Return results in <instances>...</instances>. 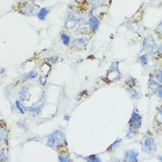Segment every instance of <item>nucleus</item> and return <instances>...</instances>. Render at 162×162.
Returning a JSON list of instances; mask_svg holds the SVG:
<instances>
[{"mask_svg":"<svg viewBox=\"0 0 162 162\" xmlns=\"http://www.w3.org/2000/svg\"><path fill=\"white\" fill-rule=\"evenodd\" d=\"M140 61L143 65H146L148 63V58L146 54L143 55L142 57H140Z\"/></svg>","mask_w":162,"mask_h":162,"instance_id":"obj_12","label":"nucleus"},{"mask_svg":"<svg viewBox=\"0 0 162 162\" xmlns=\"http://www.w3.org/2000/svg\"><path fill=\"white\" fill-rule=\"evenodd\" d=\"M37 72H35V71H32V72H31L30 73H28L27 75H26V77H25L24 79V80H27V79H34V78H35L36 77H37Z\"/></svg>","mask_w":162,"mask_h":162,"instance_id":"obj_9","label":"nucleus"},{"mask_svg":"<svg viewBox=\"0 0 162 162\" xmlns=\"http://www.w3.org/2000/svg\"><path fill=\"white\" fill-rule=\"evenodd\" d=\"M143 49L149 53H152L155 51L157 49V44L152 35H149L145 38L143 41Z\"/></svg>","mask_w":162,"mask_h":162,"instance_id":"obj_2","label":"nucleus"},{"mask_svg":"<svg viewBox=\"0 0 162 162\" xmlns=\"http://www.w3.org/2000/svg\"><path fill=\"white\" fill-rule=\"evenodd\" d=\"M89 24L91 30L93 32H96L100 27V20L97 18L94 17L90 20Z\"/></svg>","mask_w":162,"mask_h":162,"instance_id":"obj_5","label":"nucleus"},{"mask_svg":"<svg viewBox=\"0 0 162 162\" xmlns=\"http://www.w3.org/2000/svg\"><path fill=\"white\" fill-rule=\"evenodd\" d=\"M158 51L159 52V53H160L162 55V42L160 44V46H159V48H158Z\"/></svg>","mask_w":162,"mask_h":162,"instance_id":"obj_20","label":"nucleus"},{"mask_svg":"<svg viewBox=\"0 0 162 162\" xmlns=\"http://www.w3.org/2000/svg\"><path fill=\"white\" fill-rule=\"evenodd\" d=\"M159 159L160 161H162V156H159Z\"/></svg>","mask_w":162,"mask_h":162,"instance_id":"obj_21","label":"nucleus"},{"mask_svg":"<svg viewBox=\"0 0 162 162\" xmlns=\"http://www.w3.org/2000/svg\"><path fill=\"white\" fill-rule=\"evenodd\" d=\"M91 3H92L94 6H100L103 4H105L106 0H90Z\"/></svg>","mask_w":162,"mask_h":162,"instance_id":"obj_11","label":"nucleus"},{"mask_svg":"<svg viewBox=\"0 0 162 162\" xmlns=\"http://www.w3.org/2000/svg\"><path fill=\"white\" fill-rule=\"evenodd\" d=\"M16 105L18 109V110L20 111V112L22 114H24V112H23L22 108L20 107V103H19L18 101H17L16 103Z\"/></svg>","mask_w":162,"mask_h":162,"instance_id":"obj_16","label":"nucleus"},{"mask_svg":"<svg viewBox=\"0 0 162 162\" xmlns=\"http://www.w3.org/2000/svg\"><path fill=\"white\" fill-rule=\"evenodd\" d=\"M59 160L60 162H68V161H69V160L67 158L64 157H61V156L59 157Z\"/></svg>","mask_w":162,"mask_h":162,"instance_id":"obj_19","label":"nucleus"},{"mask_svg":"<svg viewBox=\"0 0 162 162\" xmlns=\"http://www.w3.org/2000/svg\"><path fill=\"white\" fill-rule=\"evenodd\" d=\"M39 82L41 85L44 86L46 83V77L44 75H41L39 79Z\"/></svg>","mask_w":162,"mask_h":162,"instance_id":"obj_13","label":"nucleus"},{"mask_svg":"<svg viewBox=\"0 0 162 162\" xmlns=\"http://www.w3.org/2000/svg\"><path fill=\"white\" fill-rule=\"evenodd\" d=\"M130 123L132 128L138 129L141 126V117L139 114L134 112L132 114Z\"/></svg>","mask_w":162,"mask_h":162,"instance_id":"obj_4","label":"nucleus"},{"mask_svg":"<svg viewBox=\"0 0 162 162\" xmlns=\"http://www.w3.org/2000/svg\"><path fill=\"white\" fill-rule=\"evenodd\" d=\"M142 150L144 152L150 155L154 154L157 150L154 138L149 133H147L143 139Z\"/></svg>","mask_w":162,"mask_h":162,"instance_id":"obj_1","label":"nucleus"},{"mask_svg":"<svg viewBox=\"0 0 162 162\" xmlns=\"http://www.w3.org/2000/svg\"><path fill=\"white\" fill-rule=\"evenodd\" d=\"M138 153L132 150L129 151L126 153V157L125 160L129 162H136L137 157H138Z\"/></svg>","mask_w":162,"mask_h":162,"instance_id":"obj_6","label":"nucleus"},{"mask_svg":"<svg viewBox=\"0 0 162 162\" xmlns=\"http://www.w3.org/2000/svg\"><path fill=\"white\" fill-rule=\"evenodd\" d=\"M48 13L49 11L47 8H41L37 15V17L41 20H44L46 18V17L47 16Z\"/></svg>","mask_w":162,"mask_h":162,"instance_id":"obj_7","label":"nucleus"},{"mask_svg":"<svg viewBox=\"0 0 162 162\" xmlns=\"http://www.w3.org/2000/svg\"><path fill=\"white\" fill-rule=\"evenodd\" d=\"M157 30L162 34V20L160 22V23L159 24V25H157Z\"/></svg>","mask_w":162,"mask_h":162,"instance_id":"obj_17","label":"nucleus"},{"mask_svg":"<svg viewBox=\"0 0 162 162\" xmlns=\"http://www.w3.org/2000/svg\"><path fill=\"white\" fill-rule=\"evenodd\" d=\"M88 158L89 159L90 161H92V162H96V161L97 162H99L100 161V159H97V157L95 155L90 156Z\"/></svg>","mask_w":162,"mask_h":162,"instance_id":"obj_14","label":"nucleus"},{"mask_svg":"<svg viewBox=\"0 0 162 162\" xmlns=\"http://www.w3.org/2000/svg\"><path fill=\"white\" fill-rule=\"evenodd\" d=\"M61 39L63 41L64 44L65 45H67L70 42V37L68 35L63 33L61 34Z\"/></svg>","mask_w":162,"mask_h":162,"instance_id":"obj_10","label":"nucleus"},{"mask_svg":"<svg viewBox=\"0 0 162 162\" xmlns=\"http://www.w3.org/2000/svg\"><path fill=\"white\" fill-rule=\"evenodd\" d=\"M158 117H159L160 122L162 123V108L159 110V112H158Z\"/></svg>","mask_w":162,"mask_h":162,"instance_id":"obj_15","label":"nucleus"},{"mask_svg":"<svg viewBox=\"0 0 162 162\" xmlns=\"http://www.w3.org/2000/svg\"><path fill=\"white\" fill-rule=\"evenodd\" d=\"M157 93H158L159 97L162 98V87H160L158 88Z\"/></svg>","mask_w":162,"mask_h":162,"instance_id":"obj_18","label":"nucleus"},{"mask_svg":"<svg viewBox=\"0 0 162 162\" xmlns=\"http://www.w3.org/2000/svg\"><path fill=\"white\" fill-rule=\"evenodd\" d=\"M154 76L157 81L162 83V67L155 71Z\"/></svg>","mask_w":162,"mask_h":162,"instance_id":"obj_8","label":"nucleus"},{"mask_svg":"<svg viewBox=\"0 0 162 162\" xmlns=\"http://www.w3.org/2000/svg\"><path fill=\"white\" fill-rule=\"evenodd\" d=\"M64 134L60 131H56L49 136L48 145L51 147L57 146L58 143H61L64 141Z\"/></svg>","mask_w":162,"mask_h":162,"instance_id":"obj_3","label":"nucleus"}]
</instances>
